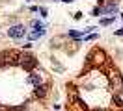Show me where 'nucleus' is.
I'll return each mask as SVG.
<instances>
[{"label":"nucleus","mask_w":123,"mask_h":111,"mask_svg":"<svg viewBox=\"0 0 123 111\" xmlns=\"http://www.w3.org/2000/svg\"><path fill=\"white\" fill-rule=\"evenodd\" d=\"M19 65L23 67L24 70H28V72H32L36 67H37V59L32 56L30 52H21V61H19Z\"/></svg>","instance_id":"nucleus-1"},{"label":"nucleus","mask_w":123,"mask_h":111,"mask_svg":"<svg viewBox=\"0 0 123 111\" xmlns=\"http://www.w3.org/2000/svg\"><path fill=\"white\" fill-rule=\"evenodd\" d=\"M8 35L11 37V39H21V37L26 35V28H24V26H21V24L11 26V28L8 30Z\"/></svg>","instance_id":"nucleus-2"},{"label":"nucleus","mask_w":123,"mask_h":111,"mask_svg":"<svg viewBox=\"0 0 123 111\" xmlns=\"http://www.w3.org/2000/svg\"><path fill=\"white\" fill-rule=\"evenodd\" d=\"M49 89H50V87H49L47 83H41V85H37V87L34 89V96L43 100V98H47V95H49Z\"/></svg>","instance_id":"nucleus-3"},{"label":"nucleus","mask_w":123,"mask_h":111,"mask_svg":"<svg viewBox=\"0 0 123 111\" xmlns=\"http://www.w3.org/2000/svg\"><path fill=\"white\" fill-rule=\"evenodd\" d=\"M28 83H32V85H36V87H37V85L43 83V76H41L39 72H34V70H32V74L28 76Z\"/></svg>","instance_id":"nucleus-4"},{"label":"nucleus","mask_w":123,"mask_h":111,"mask_svg":"<svg viewBox=\"0 0 123 111\" xmlns=\"http://www.w3.org/2000/svg\"><path fill=\"white\" fill-rule=\"evenodd\" d=\"M112 106H116L117 109H123V93H114V96H112Z\"/></svg>","instance_id":"nucleus-5"},{"label":"nucleus","mask_w":123,"mask_h":111,"mask_svg":"<svg viewBox=\"0 0 123 111\" xmlns=\"http://www.w3.org/2000/svg\"><path fill=\"white\" fill-rule=\"evenodd\" d=\"M43 33H45V28H39V30H34L32 33H28V37H30L32 41H36V39H39Z\"/></svg>","instance_id":"nucleus-6"},{"label":"nucleus","mask_w":123,"mask_h":111,"mask_svg":"<svg viewBox=\"0 0 123 111\" xmlns=\"http://www.w3.org/2000/svg\"><path fill=\"white\" fill-rule=\"evenodd\" d=\"M116 19L114 17H106V19H101V26H108V24H112Z\"/></svg>","instance_id":"nucleus-7"},{"label":"nucleus","mask_w":123,"mask_h":111,"mask_svg":"<svg viewBox=\"0 0 123 111\" xmlns=\"http://www.w3.org/2000/svg\"><path fill=\"white\" fill-rule=\"evenodd\" d=\"M69 37H75V39H80V32H77V30H71V32H69Z\"/></svg>","instance_id":"nucleus-8"},{"label":"nucleus","mask_w":123,"mask_h":111,"mask_svg":"<svg viewBox=\"0 0 123 111\" xmlns=\"http://www.w3.org/2000/svg\"><path fill=\"white\" fill-rule=\"evenodd\" d=\"M116 35H123V30H117V32H116Z\"/></svg>","instance_id":"nucleus-9"},{"label":"nucleus","mask_w":123,"mask_h":111,"mask_svg":"<svg viewBox=\"0 0 123 111\" xmlns=\"http://www.w3.org/2000/svg\"><path fill=\"white\" fill-rule=\"evenodd\" d=\"M95 111H101V109H95Z\"/></svg>","instance_id":"nucleus-10"}]
</instances>
